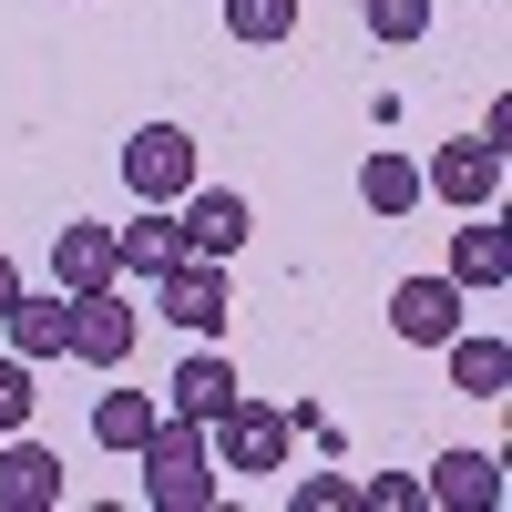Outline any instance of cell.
<instances>
[{
    "label": "cell",
    "mask_w": 512,
    "mask_h": 512,
    "mask_svg": "<svg viewBox=\"0 0 512 512\" xmlns=\"http://www.w3.org/2000/svg\"><path fill=\"white\" fill-rule=\"evenodd\" d=\"M134 451H144V502H164V512H216V502H226L205 420H185V410H154V431H144Z\"/></svg>",
    "instance_id": "6da1fadb"
},
{
    "label": "cell",
    "mask_w": 512,
    "mask_h": 512,
    "mask_svg": "<svg viewBox=\"0 0 512 512\" xmlns=\"http://www.w3.org/2000/svg\"><path fill=\"white\" fill-rule=\"evenodd\" d=\"M195 134L185 123H144L134 144H123V185H134V205H185L195 195Z\"/></svg>",
    "instance_id": "7a4b0ae2"
},
{
    "label": "cell",
    "mask_w": 512,
    "mask_h": 512,
    "mask_svg": "<svg viewBox=\"0 0 512 512\" xmlns=\"http://www.w3.org/2000/svg\"><path fill=\"white\" fill-rule=\"evenodd\" d=\"M287 441H297V410H267V400H236V410L216 420L226 482H267V472H287Z\"/></svg>",
    "instance_id": "3957f363"
},
{
    "label": "cell",
    "mask_w": 512,
    "mask_h": 512,
    "mask_svg": "<svg viewBox=\"0 0 512 512\" xmlns=\"http://www.w3.org/2000/svg\"><path fill=\"white\" fill-rule=\"evenodd\" d=\"M134 338H144V308L123 287H82L72 297V349L62 359H82V369H123L134 359Z\"/></svg>",
    "instance_id": "277c9868"
},
{
    "label": "cell",
    "mask_w": 512,
    "mask_h": 512,
    "mask_svg": "<svg viewBox=\"0 0 512 512\" xmlns=\"http://www.w3.org/2000/svg\"><path fill=\"white\" fill-rule=\"evenodd\" d=\"M420 195H441L451 216H482V205L502 195V144H492V134H461V144H441L431 164H420Z\"/></svg>",
    "instance_id": "5b68a950"
},
{
    "label": "cell",
    "mask_w": 512,
    "mask_h": 512,
    "mask_svg": "<svg viewBox=\"0 0 512 512\" xmlns=\"http://www.w3.org/2000/svg\"><path fill=\"white\" fill-rule=\"evenodd\" d=\"M154 308L175 318V328H195V338H216V328H226V308H236V287H226L216 256H175V267L154 277Z\"/></svg>",
    "instance_id": "8992f818"
},
{
    "label": "cell",
    "mask_w": 512,
    "mask_h": 512,
    "mask_svg": "<svg viewBox=\"0 0 512 512\" xmlns=\"http://www.w3.org/2000/svg\"><path fill=\"white\" fill-rule=\"evenodd\" d=\"M246 195H226V185H195L185 195V216H175V236H185V256H216V267H226V256L246 246Z\"/></svg>",
    "instance_id": "52a82bcc"
},
{
    "label": "cell",
    "mask_w": 512,
    "mask_h": 512,
    "mask_svg": "<svg viewBox=\"0 0 512 512\" xmlns=\"http://www.w3.org/2000/svg\"><path fill=\"white\" fill-rule=\"evenodd\" d=\"M0 512H62V461L21 431H0Z\"/></svg>",
    "instance_id": "ba28073f"
},
{
    "label": "cell",
    "mask_w": 512,
    "mask_h": 512,
    "mask_svg": "<svg viewBox=\"0 0 512 512\" xmlns=\"http://www.w3.org/2000/svg\"><path fill=\"white\" fill-rule=\"evenodd\" d=\"M246 390H236V359H216V349H195V359H175V379H164V410H185V420H205V431H216V420L236 410Z\"/></svg>",
    "instance_id": "9c48e42d"
},
{
    "label": "cell",
    "mask_w": 512,
    "mask_h": 512,
    "mask_svg": "<svg viewBox=\"0 0 512 512\" xmlns=\"http://www.w3.org/2000/svg\"><path fill=\"white\" fill-rule=\"evenodd\" d=\"M390 328L410 338V349H441V338L461 328V287L451 277H400L390 287Z\"/></svg>",
    "instance_id": "30bf717a"
},
{
    "label": "cell",
    "mask_w": 512,
    "mask_h": 512,
    "mask_svg": "<svg viewBox=\"0 0 512 512\" xmlns=\"http://www.w3.org/2000/svg\"><path fill=\"white\" fill-rule=\"evenodd\" d=\"M0 328H11V349H21L31 369H41V359H62V349H72V287H52V297H31V287H21L11 308H0Z\"/></svg>",
    "instance_id": "8fae6325"
},
{
    "label": "cell",
    "mask_w": 512,
    "mask_h": 512,
    "mask_svg": "<svg viewBox=\"0 0 512 512\" xmlns=\"http://www.w3.org/2000/svg\"><path fill=\"white\" fill-rule=\"evenodd\" d=\"M441 277H451L461 297H472V287H502V277H512V236L482 226V216H461V226H451V267H441Z\"/></svg>",
    "instance_id": "7c38bea8"
},
{
    "label": "cell",
    "mask_w": 512,
    "mask_h": 512,
    "mask_svg": "<svg viewBox=\"0 0 512 512\" xmlns=\"http://www.w3.org/2000/svg\"><path fill=\"white\" fill-rule=\"evenodd\" d=\"M113 277H123V267H113V226H82V216H72V226L52 236V287L82 297V287H113Z\"/></svg>",
    "instance_id": "4fadbf2b"
},
{
    "label": "cell",
    "mask_w": 512,
    "mask_h": 512,
    "mask_svg": "<svg viewBox=\"0 0 512 512\" xmlns=\"http://www.w3.org/2000/svg\"><path fill=\"white\" fill-rule=\"evenodd\" d=\"M441 359H451V390H461V400H502V390H512V349H502V338L451 328V338H441Z\"/></svg>",
    "instance_id": "5bb4252c"
},
{
    "label": "cell",
    "mask_w": 512,
    "mask_h": 512,
    "mask_svg": "<svg viewBox=\"0 0 512 512\" xmlns=\"http://www.w3.org/2000/svg\"><path fill=\"white\" fill-rule=\"evenodd\" d=\"M175 256H185V236H175V216H164V205H144L134 226H113V267H123V277H144V287H154Z\"/></svg>",
    "instance_id": "9a60e30c"
},
{
    "label": "cell",
    "mask_w": 512,
    "mask_h": 512,
    "mask_svg": "<svg viewBox=\"0 0 512 512\" xmlns=\"http://www.w3.org/2000/svg\"><path fill=\"white\" fill-rule=\"evenodd\" d=\"M420 492L451 502V512H482V502H502V461H492V451H441Z\"/></svg>",
    "instance_id": "2e32d148"
},
{
    "label": "cell",
    "mask_w": 512,
    "mask_h": 512,
    "mask_svg": "<svg viewBox=\"0 0 512 512\" xmlns=\"http://www.w3.org/2000/svg\"><path fill=\"white\" fill-rule=\"evenodd\" d=\"M359 205H369V216H390V226H400L410 205H420V164H410L400 144H379V154L359 164Z\"/></svg>",
    "instance_id": "e0dca14e"
},
{
    "label": "cell",
    "mask_w": 512,
    "mask_h": 512,
    "mask_svg": "<svg viewBox=\"0 0 512 512\" xmlns=\"http://www.w3.org/2000/svg\"><path fill=\"white\" fill-rule=\"evenodd\" d=\"M144 431H154V400H144V390H103V400H93V441H103V451H134Z\"/></svg>",
    "instance_id": "ac0fdd59"
},
{
    "label": "cell",
    "mask_w": 512,
    "mask_h": 512,
    "mask_svg": "<svg viewBox=\"0 0 512 512\" xmlns=\"http://www.w3.org/2000/svg\"><path fill=\"white\" fill-rule=\"evenodd\" d=\"M287 31H297V0H226V41H256V52H267Z\"/></svg>",
    "instance_id": "d6986e66"
},
{
    "label": "cell",
    "mask_w": 512,
    "mask_h": 512,
    "mask_svg": "<svg viewBox=\"0 0 512 512\" xmlns=\"http://www.w3.org/2000/svg\"><path fill=\"white\" fill-rule=\"evenodd\" d=\"M359 21H369V41H390V52H410V41L431 31V0H359Z\"/></svg>",
    "instance_id": "ffe728a7"
},
{
    "label": "cell",
    "mask_w": 512,
    "mask_h": 512,
    "mask_svg": "<svg viewBox=\"0 0 512 512\" xmlns=\"http://www.w3.org/2000/svg\"><path fill=\"white\" fill-rule=\"evenodd\" d=\"M31 400H41L31 390V359L11 349V359H0V431H31Z\"/></svg>",
    "instance_id": "44dd1931"
},
{
    "label": "cell",
    "mask_w": 512,
    "mask_h": 512,
    "mask_svg": "<svg viewBox=\"0 0 512 512\" xmlns=\"http://www.w3.org/2000/svg\"><path fill=\"white\" fill-rule=\"evenodd\" d=\"M287 502H297V512H338V502H359V482H349V472H308Z\"/></svg>",
    "instance_id": "7402d4cb"
},
{
    "label": "cell",
    "mask_w": 512,
    "mask_h": 512,
    "mask_svg": "<svg viewBox=\"0 0 512 512\" xmlns=\"http://www.w3.org/2000/svg\"><path fill=\"white\" fill-rule=\"evenodd\" d=\"M359 502H369V512H420L431 492H420L410 472H379V482H359Z\"/></svg>",
    "instance_id": "603a6c76"
},
{
    "label": "cell",
    "mask_w": 512,
    "mask_h": 512,
    "mask_svg": "<svg viewBox=\"0 0 512 512\" xmlns=\"http://www.w3.org/2000/svg\"><path fill=\"white\" fill-rule=\"evenodd\" d=\"M11 297H21V267H11V256H0V308H11Z\"/></svg>",
    "instance_id": "cb8c5ba5"
}]
</instances>
